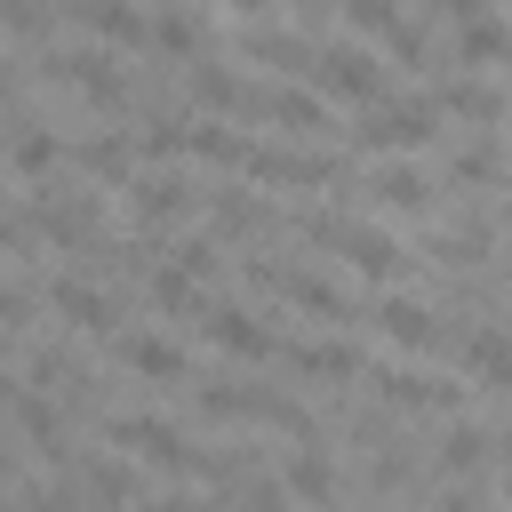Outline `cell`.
Wrapping results in <instances>:
<instances>
[{
	"label": "cell",
	"mask_w": 512,
	"mask_h": 512,
	"mask_svg": "<svg viewBox=\"0 0 512 512\" xmlns=\"http://www.w3.org/2000/svg\"><path fill=\"white\" fill-rule=\"evenodd\" d=\"M312 88H320V96H344V104H360V112L392 96V88H384V56H376L368 40H320Z\"/></svg>",
	"instance_id": "cell-1"
},
{
	"label": "cell",
	"mask_w": 512,
	"mask_h": 512,
	"mask_svg": "<svg viewBox=\"0 0 512 512\" xmlns=\"http://www.w3.org/2000/svg\"><path fill=\"white\" fill-rule=\"evenodd\" d=\"M440 128V104H432V88H408V96H384V104H368L360 112V144L368 152H416L424 136Z\"/></svg>",
	"instance_id": "cell-2"
},
{
	"label": "cell",
	"mask_w": 512,
	"mask_h": 512,
	"mask_svg": "<svg viewBox=\"0 0 512 512\" xmlns=\"http://www.w3.org/2000/svg\"><path fill=\"white\" fill-rule=\"evenodd\" d=\"M24 216H32V232H40V240H56V248H88V240H96V192L40 184Z\"/></svg>",
	"instance_id": "cell-3"
},
{
	"label": "cell",
	"mask_w": 512,
	"mask_h": 512,
	"mask_svg": "<svg viewBox=\"0 0 512 512\" xmlns=\"http://www.w3.org/2000/svg\"><path fill=\"white\" fill-rule=\"evenodd\" d=\"M440 16L456 24V64H504L512 56V16H496L480 0H448Z\"/></svg>",
	"instance_id": "cell-4"
},
{
	"label": "cell",
	"mask_w": 512,
	"mask_h": 512,
	"mask_svg": "<svg viewBox=\"0 0 512 512\" xmlns=\"http://www.w3.org/2000/svg\"><path fill=\"white\" fill-rule=\"evenodd\" d=\"M112 440H120V448H144L160 472H200V448H192L168 416H112Z\"/></svg>",
	"instance_id": "cell-5"
},
{
	"label": "cell",
	"mask_w": 512,
	"mask_h": 512,
	"mask_svg": "<svg viewBox=\"0 0 512 512\" xmlns=\"http://www.w3.org/2000/svg\"><path fill=\"white\" fill-rule=\"evenodd\" d=\"M64 80L96 104V112H128V72L112 48H64Z\"/></svg>",
	"instance_id": "cell-6"
},
{
	"label": "cell",
	"mask_w": 512,
	"mask_h": 512,
	"mask_svg": "<svg viewBox=\"0 0 512 512\" xmlns=\"http://www.w3.org/2000/svg\"><path fill=\"white\" fill-rule=\"evenodd\" d=\"M256 120H272L288 136H320L328 128V96L304 88V80H280V88H256Z\"/></svg>",
	"instance_id": "cell-7"
},
{
	"label": "cell",
	"mask_w": 512,
	"mask_h": 512,
	"mask_svg": "<svg viewBox=\"0 0 512 512\" xmlns=\"http://www.w3.org/2000/svg\"><path fill=\"white\" fill-rule=\"evenodd\" d=\"M192 176H176V168H144V176H128V208H136V224H176V216H192Z\"/></svg>",
	"instance_id": "cell-8"
},
{
	"label": "cell",
	"mask_w": 512,
	"mask_h": 512,
	"mask_svg": "<svg viewBox=\"0 0 512 512\" xmlns=\"http://www.w3.org/2000/svg\"><path fill=\"white\" fill-rule=\"evenodd\" d=\"M432 104H440V120H472L480 136H496V120H512V96L488 80H440Z\"/></svg>",
	"instance_id": "cell-9"
},
{
	"label": "cell",
	"mask_w": 512,
	"mask_h": 512,
	"mask_svg": "<svg viewBox=\"0 0 512 512\" xmlns=\"http://www.w3.org/2000/svg\"><path fill=\"white\" fill-rule=\"evenodd\" d=\"M192 96H200L216 120H240V112H256V88L232 72V56H192Z\"/></svg>",
	"instance_id": "cell-10"
},
{
	"label": "cell",
	"mask_w": 512,
	"mask_h": 512,
	"mask_svg": "<svg viewBox=\"0 0 512 512\" xmlns=\"http://www.w3.org/2000/svg\"><path fill=\"white\" fill-rule=\"evenodd\" d=\"M208 336H216V352H232V360H264V352H280L272 320L248 312V304H216V312H208Z\"/></svg>",
	"instance_id": "cell-11"
},
{
	"label": "cell",
	"mask_w": 512,
	"mask_h": 512,
	"mask_svg": "<svg viewBox=\"0 0 512 512\" xmlns=\"http://www.w3.org/2000/svg\"><path fill=\"white\" fill-rule=\"evenodd\" d=\"M272 288H280L296 312H320V320H344V312H352V296H344L328 272H312V264H272Z\"/></svg>",
	"instance_id": "cell-12"
},
{
	"label": "cell",
	"mask_w": 512,
	"mask_h": 512,
	"mask_svg": "<svg viewBox=\"0 0 512 512\" xmlns=\"http://www.w3.org/2000/svg\"><path fill=\"white\" fill-rule=\"evenodd\" d=\"M368 320H376L400 352H432V344H440V320H432V304H416V296H376Z\"/></svg>",
	"instance_id": "cell-13"
},
{
	"label": "cell",
	"mask_w": 512,
	"mask_h": 512,
	"mask_svg": "<svg viewBox=\"0 0 512 512\" xmlns=\"http://www.w3.org/2000/svg\"><path fill=\"white\" fill-rule=\"evenodd\" d=\"M368 384L384 392V400H400V408H464V392L448 384V376H424V368H368Z\"/></svg>",
	"instance_id": "cell-14"
},
{
	"label": "cell",
	"mask_w": 512,
	"mask_h": 512,
	"mask_svg": "<svg viewBox=\"0 0 512 512\" xmlns=\"http://www.w3.org/2000/svg\"><path fill=\"white\" fill-rule=\"evenodd\" d=\"M80 32H96L104 48H152V16L128 8V0H96V8H72Z\"/></svg>",
	"instance_id": "cell-15"
},
{
	"label": "cell",
	"mask_w": 512,
	"mask_h": 512,
	"mask_svg": "<svg viewBox=\"0 0 512 512\" xmlns=\"http://www.w3.org/2000/svg\"><path fill=\"white\" fill-rule=\"evenodd\" d=\"M336 248H344V264H352L360 280H392V272L408 264V248H400L384 224H344V240H336Z\"/></svg>",
	"instance_id": "cell-16"
},
{
	"label": "cell",
	"mask_w": 512,
	"mask_h": 512,
	"mask_svg": "<svg viewBox=\"0 0 512 512\" xmlns=\"http://www.w3.org/2000/svg\"><path fill=\"white\" fill-rule=\"evenodd\" d=\"M248 176H256V184H328V176H336V160H328V152H288V144H256Z\"/></svg>",
	"instance_id": "cell-17"
},
{
	"label": "cell",
	"mask_w": 512,
	"mask_h": 512,
	"mask_svg": "<svg viewBox=\"0 0 512 512\" xmlns=\"http://www.w3.org/2000/svg\"><path fill=\"white\" fill-rule=\"evenodd\" d=\"M8 416H16V432H24V440H40V448H48L56 464H64V408H56L48 392L16 384V392H8Z\"/></svg>",
	"instance_id": "cell-18"
},
{
	"label": "cell",
	"mask_w": 512,
	"mask_h": 512,
	"mask_svg": "<svg viewBox=\"0 0 512 512\" xmlns=\"http://www.w3.org/2000/svg\"><path fill=\"white\" fill-rule=\"evenodd\" d=\"M464 368H472L480 384H504V392H512V328H496V320L464 328Z\"/></svg>",
	"instance_id": "cell-19"
},
{
	"label": "cell",
	"mask_w": 512,
	"mask_h": 512,
	"mask_svg": "<svg viewBox=\"0 0 512 512\" xmlns=\"http://www.w3.org/2000/svg\"><path fill=\"white\" fill-rule=\"evenodd\" d=\"M56 160H64V136H56L48 120H16V136H8V168L40 184V176H48Z\"/></svg>",
	"instance_id": "cell-20"
},
{
	"label": "cell",
	"mask_w": 512,
	"mask_h": 512,
	"mask_svg": "<svg viewBox=\"0 0 512 512\" xmlns=\"http://www.w3.org/2000/svg\"><path fill=\"white\" fill-rule=\"evenodd\" d=\"M72 160H80L96 184H128L136 144H128V128H96V136H80V144H72Z\"/></svg>",
	"instance_id": "cell-21"
},
{
	"label": "cell",
	"mask_w": 512,
	"mask_h": 512,
	"mask_svg": "<svg viewBox=\"0 0 512 512\" xmlns=\"http://www.w3.org/2000/svg\"><path fill=\"white\" fill-rule=\"evenodd\" d=\"M48 304H56V320H72V328H88V336H104V328H112V296H104V288H88V280H72V272L48 288Z\"/></svg>",
	"instance_id": "cell-22"
},
{
	"label": "cell",
	"mask_w": 512,
	"mask_h": 512,
	"mask_svg": "<svg viewBox=\"0 0 512 512\" xmlns=\"http://www.w3.org/2000/svg\"><path fill=\"white\" fill-rule=\"evenodd\" d=\"M288 368L296 376H368V360H360V344H344V336H320V344H288Z\"/></svg>",
	"instance_id": "cell-23"
},
{
	"label": "cell",
	"mask_w": 512,
	"mask_h": 512,
	"mask_svg": "<svg viewBox=\"0 0 512 512\" xmlns=\"http://www.w3.org/2000/svg\"><path fill=\"white\" fill-rule=\"evenodd\" d=\"M200 40H208V16L200 8H152V56H184L192 64Z\"/></svg>",
	"instance_id": "cell-24"
},
{
	"label": "cell",
	"mask_w": 512,
	"mask_h": 512,
	"mask_svg": "<svg viewBox=\"0 0 512 512\" xmlns=\"http://www.w3.org/2000/svg\"><path fill=\"white\" fill-rule=\"evenodd\" d=\"M504 168H512V144H504V136H472V144H456V160H448L456 184H504Z\"/></svg>",
	"instance_id": "cell-25"
},
{
	"label": "cell",
	"mask_w": 512,
	"mask_h": 512,
	"mask_svg": "<svg viewBox=\"0 0 512 512\" xmlns=\"http://www.w3.org/2000/svg\"><path fill=\"white\" fill-rule=\"evenodd\" d=\"M280 488H288L296 504H328V496H336V464H328L320 448H296V456L280 464Z\"/></svg>",
	"instance_id": "cell-26"
},
{
	"label": "cell",
	"mask_w": 512,
	"mask_h": 512,
	"mask_svg": "<svg viewBox=\"0 0 512 512\" xmlns=\"http://www.w3.org/2000/svg\"><path fill=\"white\" fill-rule=\"evenodd\" d=\"M368 192L392 200V208H424V200H432V176H424L416 160H384V168L368 176Z\"/></svg>",
	"instance_id": "cell-27"
},
{
	"label": "cell",
	"mask_w": 512,
	"mask_h": 512,
	"mask_svg": "<svg viewBox=\"0 0 512 512\" xmlns=\"http://www.w3.org/2000/svg\"><path fill=\"white\" fill-rule=\"evenodd\" d=\"M128 368L152 376V384H184V376H192V360H184L168 336H128Z\"/></svg>",
	"instance_id": "cell-28"
},
{
	"label": "cell",
	"mask_w": 512,
	"mask_h": 512,
	"mask_svg": "<svg viewBox=\"0 0 512 512\" xmlns=\"http://www.w3.org/2000/svg\"><path fill=\"white\" fill-rule=\"evenodd\" d=\"M192 152L216 160V168H248V160H256V144L232 136V120H192Z\"/></svg>",
	"instance_id": "cell-29"
},
{
	"label": "cell",
	"mask_w": 512,
	"mask_h": 512,
	"mask_svg": "<svg viewBox=\"0 0 512 512\" xmlns=\"http://www.w3.org/2000/svg\"><path fill=\"white\" fill-rule=\"evenodd\" d=\"M208 224H216V232H264V224H272V208L224 184V192H208Z\"/></svg>",
	"instance_id": "cell-30"
},
{
	"label": "cell",
	"mask_w": 512,
	"mask_h": 512,
	"mask_svg": "<svg viewBox=\"0 0 512 512\" xmlns=\"http://www.w3.org/2000/svg\"><path fill=\"white\" fill-rule=\"evenodd\" d=\"M144 288H152V304H160L168 320H192V312H208V304H200V280H192V272H176V264H160Z\"/></svg>",
	"instance_id": "cell-31"
},
{
	"label": "cell",
	"mask_w": 512,
	"mask_h": 512,
	"mask_svg": "<svg viewBox=\"0 0 512 512\" xmlns=\"http://www.w3.org/2000/svg\"><path fill=\"white\" fill-rule=\"evenodd\" d=\"M488 448H496V440H488L480 424H464V416L440 432V464H448V472H480V464H488Z\"/></svg>",
	"instance_id": "cell-32"
},
{
	"label": "cell",
	"mask_w": 512,
	"mask_h": 512,
	"mask_svg": "<svg viewBox=\"0 0 512 512\" xmlns=\"http://www.w3.org/2000/svg\"><path fill=\"white\" fill-rule=\"evenodd\" d=\"M80 480H88V496H96L104 512L136 496V472H128V464H112V456H80Z\"/></svg>",
	"instance_id": "cell-33"
},
{
	"label": "cell",
	"mask_w": 512,
	"mask_h": 512,
	"mask_svg": "<svg viewBox=\"0 0 512 512\" xmlns=\"http://www.w3.org/2000/svg\"><path fill=\"white\" fill-rule=\"evenodd\" d=\"M136 152H144V160H176V152H192V120H176V112H160V120H144V136H136Z\"/></svg>",
	"instance_id": "cell-34"
},
{
	"label": "cell",
	"mask_w": 512,
	"mask_h": 512,
	"mask_svg": "<svg viewBox=\"0 0 512 512\" xmlns=\"http://www.w3.org/2000/svg\"><path fill=\"white\" fill-rule=\"evenodd\" d=\"M344 24H352V40H392L408 16H400L392 0H352V8H344Z\"/></svg>",
	"instance_id": "cell-35"
},
{
	"label": "cell",
	"mask_w": 512,
	"mask_h": 512,
	"mask_svg": "<svg viewBox=\"0 0 512 512\" xmlns=\"http://www.w3.org/2000/svg\"><path fill=\"white\" fill-rule=\"evenodd\" d=\"M256 400H264V392H232V384H200V416H208V424H240V416H256Z\"/></svg>",
	"instance_id": "cell-36"
},
{
	"label": "cell",
	"mask_w": 512,
	"mask_h": 512,
	"mask_svg": "<svg viewBox=\"0 0 512 512\" xmlns=\"http://www.w3.org/2000/svg\"><path fill=\"white\" fill-rule=\"evenodd\" d=\"M168 264H176V272H192V280H208V272H216V240L184 232V240H168Z\"/></svg>",
	"instance_id": "cell-37"
},
{
	"label": "cell",
	"mask_w": 512,
	"mask_h": 512,
	"mask_svg": "<svg viewBox=\"0 0 512 512\" xmlns=\"http://www.w3.org/2000/svg\"><path fill=\"white\" fill-rule=\"evenodd\" d=\"M288 504H296V496H288L280 480H248V488L232 496V512H288Z\"/></svg>",
	"instance_id": "cell-38"
},
{
	"label": "cell",
	"mask_w": 512,
	"mask_h": 512,
	"mask_svg": "<svg viewBox=\"0 0 512 512\" xmlns=\"http://www.w3.org/2000/svg\"><path fill=\"white\" fill-rule=\"evenodd\" d=\"M32 320V288L24 280H0V328H24Z\"/></svg>",
	"instance_id": "cell-39"
},
{
	"label": "cell",
	"mask_w": 512,
	"mask_h": 512,
	"mask_svg": "<svg viewBox=\"0 0 512 512\" xmlns=\"http://www.w3.org/2000/svg\"><path fill=\"white\" fill-rule=\"evenodd\" d=\"M24 504H32V512H88V504H80V488H72V480H64V488H32V496H24Z\"/></svg>",
	"instance_id": "cell-40"
},
{
	"label": "cell",
	"mask_w": 512,
	"mask_h": 512,
	"mask_svg": "<svg viewBox=\"0 0 512 512\" xmlns=\"http://www.w3.org/2000/svg\"><path fill=\"white\" fill-rule=\"evenodd\" d=\"M40 232H32V216H16V208H0V248H32Z\"/></svg>",
	"instance_id": "cell-41"
},
{
	"label": "cell",
	"mask_w": 512,
	"mask_h": 512,
	"mask_svg": "<svg viewBox=\"0 0 512 512\" xmlns=\"http://www.w3.org/2000/svg\"><path fill=\"white\" fill-rule=\"evenodd\" d=\"M440 512H472V488H448V496H440Z\"/></svg>",
	"instance_id": "cell-42"
},
{
	"label": "cell",
	"mask_w": 512,
	"mask_h": 512,
	"mask_svg": "<svg viewBox=\"0 0 512 512\" xmlns=\"http://www.w3.org/2000/svg\"><path fill=\"white\" fill-rule=\"evenodd\" d=\"M8 472H16V456H8V440H0V480H8Z\"/></svg>",
	"instance_id": "cell-43"
},
{
	"label": "cell",
	"mask_w": 512,
	"mask_h": 512,
	"mask_svg": "<svg viewBox=\"0 0 512 512\" xmlns=\"http://www.w3.org/2000/svg\"><path fill=\"white\" fill-rule=\"evenodd\" d=\"M0 512H32V504H0Z\"/></svg>",
	"instance_id": "cell-44"
}]
</instances>
